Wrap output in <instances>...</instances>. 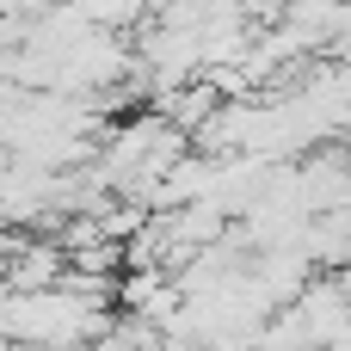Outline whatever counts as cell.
Returning a JSON list of instances; mask_svg holds the SVG:
<instances>
[{"label":"cell","mask_w":351,"mask_h":351,"mask_svg":"<svg viewBox=\"0 0 351 351\" xmlns=\"http://www.w3.org/2000/svg\"><path fill=\"white\" fill-rule=\"evenodd\" d=\"M56 284H68V247L12 228L6 234V296H37V290H56Z\"/></svg>","instance_id":"6da1fadb"}]
</instances>
